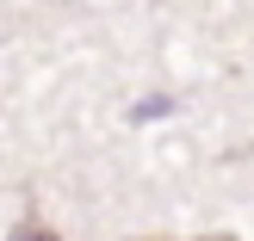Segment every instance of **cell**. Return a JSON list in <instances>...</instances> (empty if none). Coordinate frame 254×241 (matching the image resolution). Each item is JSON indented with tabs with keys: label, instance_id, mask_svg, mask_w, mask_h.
Wrapping results in <instances>:
<instances>
[{
	"label": "cell",
	"instance_id": "1",
	"mask_svg": "<svg viewBox=\"0 0 254 241\" xmlns=\"http://www.w3.org/2000/svg\"><path fill=\"white\" fill-rule=\"evenodd\" d=\"M12 241H44V235H37V229H25V235H12Z\"/></svg>",
	"mask_w": 254,
	"mask_h": 241
}]
</instances>
